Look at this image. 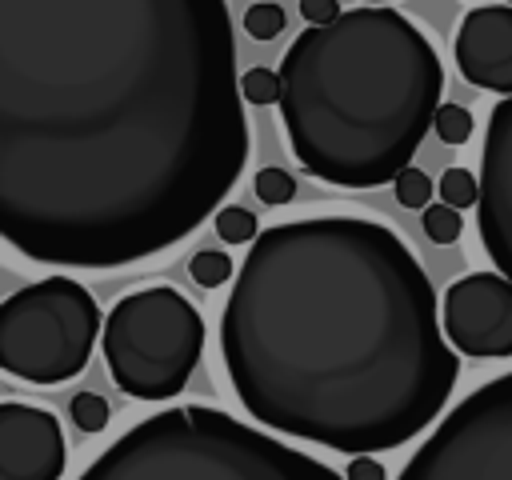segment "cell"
<instances>
[{
  "label": "cell",
  "mask_w": 512,
  "mask_h": 480,
  "mask_svg": "<svg viewBox=\"0 0 512 480\" xmlns=\"http://www.w3.org/2000/svg\"><path fill=\"white\" fill-rule=\"evenodd\" d=\"M300 16L308 24H328L340 16V0H300Z\"/></svg>",
  "instance_id": "23"
},
{
  "label": "cell",
  "mask_w": 512,
  "mask_h": 480,
  "mask_svg": "<svg viewBox=\"0 0 512 480\" xmlns=\"http://www.w3.org/2000/svg\"><path fill=\"white\" fill-rule=\"evenodd\" d=\"M188 276H192V284H200V288H220V284H228V280L236 276V268H232V256H228V252L204 248V252H196V256L188 260Z\"/></svg>",
  "instance_id": "14"
},
{
  "label": "cell",
  "mask_w": 512,
  "mask_h": 480,
  "mask_svg": "<svg viewBox=\"0 0 512 480\" xmlns=\"http://www.w3.org/2000/svg\"><path fill=\"white\" fill-rule=\"evenodd\" d=\"M284 8L280 4H272V0H256L248 12H244V32L252 36V40H276L280 32H284Z\"/></svg>",
  "instance_id": "18"
},
{
  "label": "cell",
  "mask_w": 512,
  "mask_h": 480,
  "mask_svg": "<svg viewBox=\"0 0 512 480\" xmlns=\"http://www.w3.org/2000/svg\"><path fill=\"white\" fill-rule=\"evenodd\" d=\"M348 480H388V472H384V464L372 456V452H360V456H352V464H348V472H344Z\"/></svg>",
  "instance_id": "22"
},
{
  "label": "cell",
  "mask_w": 512,
  "mask_h": 480,
  "mask_svg": "<svg viewBox=\"0 0 512 480\" xmlns=\"http://www.w3.org/2000/svg\"><path fill=\"white\" fill-rule=\"evenodd\" d=\"M444 64L396 8L308 24L280 60V120L304 172L332 188L396 180L436 120Z\"/></svg>",
  "instance_id": "3"
},
{
  "label": "cell",
  "mask_w": 512,
  "mask_h": 480,
  "mask_svg": "<svg viewBox=\"0 0 512 480\" xmlns=\"http://www.w3.org/2000/svg\"><path fill=\"white\" fill-rule=\"evenodd\" d=\"M396 480H512V372L448 408Z\"/></svg>",
  "instance_id": "7"
},
{
  "label": "cell",
  "mask_w": 512,
  "mask_h": 480,
  "mask_svg": "<svg viewBox=\"0 0 512 480\" xmlns=\"http://www.w3.org/2000/svg\"><path fill=\"white\" fill-rule=\"evenodd\" d=\"M68 468V440L48 408L0 404V480H60Z\"/></svg>",
  "instance_id": "10"
},
{
  "label": "cell",
  "mask_w": 512,
  "mask_h": 480,
  "mask_svg": "<svg viewBox=\"0 0 512 480\" xmlns=\"http://www.w3.org/2000/svg\"><path fill=\"white\" fill-rule=\"evenodd\" d=\"M68 416H72V424H76L80 432H100L112 412H108V400H104V396H96V392H76V396L68 400Z\"/></svg>",
  "instance_id": "19"
},
{
  "label": "cell",
  "mask_w": 512,
  "mask_h": 480,
  "mask_svg": "<svg viewBox=\"0 0 512 480\" xmlns=\"http://www.w3.org/2000/svg\"><path fill=\"white\" fill-rule=\"evenodd\" d=\"M392 188H396V200H400L404 208H428V200H432V180H428V172H424V168H412V164L392 180Z\"/></svg>",
  "instance_id": "21"
},
{
  "label": "cell",
  "mask_w": 512,
  "mask_h": 480,
  "mask_svg": "<svg viewBox=\"0 0 512 480\" xmlns=\"http://www.w3.org/2000/svg\"><path fill=\"white\" fill-rule=\"evenodd\" d=\"M212 224H216V236H220L224 244H252V240L260 236V220H256L248 208H240V204H224V208L212 216Z\"/></svg>",
  "instance_id": "12"
},
{
  "label": "cell",
  "mask_w": 512,
  "mask_h": 480,
  "mask_svg": "<svg viewBox=\"0 0 512 480\" xmlns=\"http://www.w3.org/2000/svg\"><path fill=\"white\" fill-rule=\"evenodd\" d=\"M248 160L224 0H0V236L124 268L220 212Z\"/></svg>",
  "instance_id": "1"
},
{
  "label": "cell",
  "mask_w": 512,
  "mask_h": 480,
  "mask_svg": "<svg viewBox=\"0 0 512 480\" xmlns=\"http://www.w3.org/2000/svg\"><path fill=\"white\" fill-rule=\"evenodd\" d=\"M364 4H392V0H364Z\"/></svg>",
  "instance_id": "24"
},
{
  "label": "cell",
  "mask_w": 512,
  "mask_h": 480,
  "mask_svg": "<svg viewBox=\"0 0 512 480\" xmlns=\"http://www.w3.org/2000/svg\"><path fill=\"white\" fill-rule=\"evenodd\" d=\"M204 316L172 284L120 296L104 316L100 348L112 384L132 400H172L192 380L204 352Z\"/></svg>",
  "instance_id": "5"
},
{
  "label": "cell",
  "mask_w": 512,
  "mask_h": 480,
  "mask_svg": "<svg viewBox=\"0 0 512 480\" xmlns=\"http://www.w3.org/2000/svg\"><path fill=\"white\" fill-rule=\"evenodd\" d=\"M420 212H424V216H420L424 236H428L432 244H456V240H460V232H464L460 208H452L448 200H440V204H428V208H420Z\"/></svg>",
  "instance_id": "13"
},
{
  "label": "cell",
  "mask_w": 512,
  "mask_h": 480,
  "mask_svg": "<svg viewBox=\"0 0 512 480\" xmlns=\"http://www.w3.org/2000/svg\"><path fill=\"white\" fill-rule=\"evenodd\" d=\"M252 192H256V200H264V204L280 208V204H288V200L296 196V180L288 176V168H276V164H268V168H260V172H256V180H252Z\"/></svg>",
  "instance_id": "17"
},
{
  "label": "cell",
  "mask_w": 512,
  "mask_h": 480,
  "mask_svg": "<svg viewBox=\"0 0 512 480\" xmlns=\"http://www.w3.org/2000/svg\"><path fill=\"white\" fill-rule=\"evenodd\" d=\"M240 92L248 104H280V72L272 68H248L240 76Z\"/></svg>",
  "instance_id": "20"
},
{
  "label": "cell",
  "mask_w": 512,
  "mask_h": 480,
  "mask_svg": "<svg viewBox=\"0 0 512 480\" xmlns=\"http://www.w3.org/2000/svg\"><path fill=\"white\" fill-rule=\"evenodd\" d=\"M456 68L472 88L512 96V4L492 0L460 20Z\"/></svg>",
  "instance_id": "11"
},
{
  "label": "cell",
  "mask_w": 512,
  "mask_h": 480,
  "mask_svg": "<svg viewBox=\"0 0 512 480\" xmlns=\"http://www.w3.org/2000/svg\"><path fill=\"white\" fill-rule=\"evenodd\" d=\"M432 128H436V136H440L444 144L460 148V144L472 140V128H476V124H472V112H468L464 104H440Z\"/></svg>",
  "instance_id": "15"
},
{
  "label": "cell",
  "mask_w": 512,
  "mask_h": 480,
  "mask_svg": "<svg viewBox=\"0 0 512 480\" xmlns=\"http://www.w3.org/2000/svg\"><path fill=\"white\" fill-rule=\"evenodd\" d=\"M476 228L492 264L512 280V96H504L488 112L484 148H480Z\"/></svg>",
  "instance_id": "9"
},
{
  "label": "cell",
  "mask_w": 512,
  "mask_h": 480,
  "mask_svg": "<svg viewBox=\"0 0 512 480\" xmlns=\"http://www.w3.org/2000/svg\"><path fill=\"white\" fill-rule=\"evenodd\" d=\"M504 4H512V0H504Z\"/></svg>",
  "instance_id": "25"
},
{
  "label": "cell",
  "mask_w": 512,
  "mask_h": 480,
  "mask_svg": "<svg viewBox=\"0 0 512 480\" xmlns=\"http://www.w3.org/2000/svg\"><path fill=\"white\" fill-rule=\"evenodd\" d=\"M440 320L456 352L476 360L512 356V280L496 272H468L448 284Z\"/></svg>",
  "instance_id": "8"
},
{
  "label": "cell",
  "mask_w": 512,
  "mask_h": 480,
  "mask_svg": "<svg viewBox=\"0 0 512 480\" xmlns=\"http://www.w3.org/2000/svg\"><path fill=\"white\" fill-rule=\"evenodd\" d=\"M76 480H348L316 456L208 404H180L120 432Z\"/></svg>",
  "instance_id": "4"
},
{
  "label": "cell",
  "mask_w": 512,
  "mask_h": 480,
  "mask_svg": "<svg viewBox=\"0 0 512 480\" xmlns=\"http://www.w3.org/2000/svg\"><path fill=\"white\" fill-rule=\"evenodd\" d=\"M96 332H104V316L80 280H32L0 304V368L36 388L68 384L88 368Z\"/></svg>",
  "instance_id": "6"
},
{
  "label": "cell",
  "mask_w": 512,
  "mask_h": 480,
  "mask_svg": "<svg viewBox=\"0 0 512 480\" xmlns=\"http://www.w3.org/2000/svg\"><path fill=\"white\" fill-rule=\"evenodd\" d=\"M440 200H448L452 208H472L480 200V180L472 168H444L440 176Z\"/></svg>",
  "instance_id": "16"
},
{
  "label": "cell",
  "mask_w": 512,
  "mask_h": 480,
  "mask_svg": "<svg viewBox=\"0 0 512 480\" xmlns=\"http://www.w3.org/2000/svg\"><path fill=\"white\" fill-rule=\"evenodd\" d=\"M448 344L428 272L364 216L260 228L220 320L240 408L344 456L400 448L444 412L460 376Z\"/></svg>",
  "instance_id": "2"
}]
</instances>
